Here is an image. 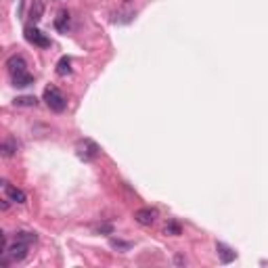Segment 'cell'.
<instances>
[{
    "mask_svg": "<svg viewBox=\"0 0 268 268\" xmlns=\"http://www.w3.org/2000/svg\"><path fill=\"white\" fill-rule=\"evenodd\" d=\"M174 264L176 266H182V264H187V260H184V256H180V253H176V256H174Z\"/></svg>",
    "mask_w": 268,
    "mask_h": 268,
    "instance_id": "20",
    "label": "cell"
},
{
    "mask_svg": "<svg viewBox=\"0 0 268 268\" xmlns=\"http://www.w3.org/2000/svg\"><path fill=\"white\" fill-rule=\"evenodd\" d=\"M109 245L113 247V250L122 252V253H126V252H130V250H132V243H130V241H122V239H116V237H111V239H109Z\"/></svg>",
    "mask_w": 268,
    "mask_h": 268,
    "instance_id": "13",
    "label": "cell"
},
{
    "mask_svg": "<svg viewBox=\"0 0 268 268\" xmlns=\"http://www.w3.org/2000/svg\"><path fill=\"white\" fill-rule=\"evenodd\" d=\"M164 233L170 235V237H178V235H182V228H180V224H178V222H168V224H165V228H164Z\"/></svg>",
    "mask_w": 268,
    "mask_h": 268,
    "instance_id": "16",
    "label": "cell"
},
{
    "mask_svg": "<svg viewBox=\"0 0 268 268\" xmlns=\"http://www.w3.org/2000/svg\"><path fill=\"white\" fill-rule=\"evenodd\" d=\"M4 193H6V197H9L13 203H19V206H23V203L28 201V195H25L21 189L13 187V184H9L6 180H4Z\"/></svg>",
    "mask_w": 268,
    "mask_h": 268,
    "instance_id": "7",
    "label": "cell"
},
{
    "mask_svg": "<svg viewBox=\"0 0 268 268\" xmlns=\"http://www.w3.org/2000/svg\"><path fill=\"white\" fill-rule=\"evenodd\" d=\"M44 103H46L48 109L55 111V113H63L67 107L65 97H63V92L57 86H46V90H44Z\"/></svg>",
    "mask_w": 268,
    "mask_h": 268,
    "instance_id": "1",
    "label": "cell"
},
{
    "mask_svg": "<svg viewBox=\"0 0 268 268\" xmlns=\"http://www.w3.org/2000/svg\"><path fill=\"white\" fill-rule=\"evenodd\" d=\"M97 233H103V235H113V224H109V222H103V224H99L97 228H94Z\"/></svg>",
    "mask_w": 268,
    "mask_h": 268,
    "instance_id": "18",
    "label": "cell"
},
{
    "mask_svg": "<svg viewBox=\"0 0 268 268\" xmlns=\"http://www.w3.org/2000/svg\"><path fill=\"white\" fill-rule=\"evenodd\" d=\"M25 40L30 44H34V46H40V48L50 46V40L46 38V34H42L38 28H34V25H28V28H25Z\"/></svg>",
    "mask_w": 268,
    "mask_h": 268,
    "instance_id": "3",
    "label": "cell"
},
{
    "mask_svg": "<svg viewBox=\"0 0 268 268\" xmlns=\"http://www.w3.org/2000/svg\"><path fill=\"white\" fill-rule=\"evenodd\" d=\"M116 17H122V19H118V21H130V17H134V13H119V15H116Z\"/></svg>",
    "mask_w": 268,
    "mask_h": 268,
    "instance_id": "19",
    "label": "cell"
},
{
    "mask_svg": "<svg viewBox=\"0 0 268 268\" xmlns=\"http://www.w3.org/2000/svg\"><path fill=\"white\" fill-rule=\"evenodd\" d=\"M13 86L15 88H28L34 84V75H31L30 72H25V74H17V75H13Z\"/></svg>",
    "mask_w": 268,
    "mask_h": 268,
    "instance_id": "10",
    "label": "cell"
},
{
    "mask_svg": "<svg viewBox=\"0 0 268 268\" xmlns=\"http://www.w3.org/2000/svg\"><path fill=\"white\" fill-rule=\"evenodd\" d=\"M17 140L15 138H4L2 140V147H0V153H2V157H13V155H15V153H17Z\"/></svg>",
    "mask_w": 268,
    "mask_h": 268,
    "instance_id": "11",
    "label": "cell"
},
{
    "mask_svg": "<svg viewBox=\"0 0 268 268\" xmlns=\"http://www.w3.org/2000/svg\"><path fill=\"white\" fill-rule=\"evenodd\" d=\"M134 220L138 222V224H143V226H151L153 222L157 220V212L155 209H151V208H140L134 212Z\"/></svg>",
    "mask_w": 268,
    "mask_h": 268,
    "instance_id": "6",
    "label": "cell"
},
{
    "mask_svg": "<svg viewBox=\"0 0 268 268\" xmlns=\"http://www.w3.org/2000/svg\"><path fill=\"white\" fill-rule=\"evenodd\" d=\"M75 151H78V157L80 159H84V162H90V159H94L99 155V147L94 140L90 138H84V140H80L78 145H75Z\"/></svg>",
    "mask_w": 268,
    "mask_h": 268,
    "instance_id": "2",
    "label": "cell"
},
{
    "mask_svg": "<svg viewBox=\"0 0 268 268\" xmlns=\"http://www.w3.org/2000/svg\"><path fill=\"white\" fill-rule=\"evenodd\" d=\"M28 243H23V241H15V243H11L6 247V256H9L11 262H23L25 258H28Z\"/></svg>",
    "mask_w": 268,
    "mask_h": 268,
    "instance_id": "4",
    "label": "cell"
},
{
    "mask_svg": "<svg viewBox=\"0 0 268 268\" xmlns=\"http://www.w3.org/2000/svg\"><path fill=\"white\" fill-rule=\"evenodd\" d=\"M44 15V0H31L30 4V19L31 23H38Z\"/></svg>",
    "mask_w": 268,
    "mask_h": 268,
    "instance_id": "9",
    "label": "cell"
},
{
    "mask_svg": "<svg viewBox=\"0 0 268 268\" xmlns=\"http://www.w3.org/2000/svg\"><path fill=\"white\" fill-rule=\"evenodd\" d=\"M36 235L34 233H25V231H21V233H15V241H23V243H36Z\"/></svg>",
    "mask_w": 268,
    "mask_h": 268,
    "instance_id": "17",
    "label": "cell"
},
{
    "mask_svg": "<svg viewBox=\"0 0 268 268\" xmlns=\"http://www.w3.org/2000/svg\"><path fill=\"white\" fill-rule=\"evenodd\" d=\"M6 72L11 74V78L17 74H25L28 72V63H25V59L21 55H13L6 59Z\"/></svg>",
    "mask_w": 268,
    "mask_h": 268,
    "instance_id": "5",
    "label": "cell"
},
{
    "mask_svg": "<svg viewBox=\"0 0 268 268\" xmlns=\"http://www.w3.org/2000/svg\"><path fill=\"white\" fill-rule=\"evenodd\" d=\"M216 252H218V256H220V262L222 264H231L235 258H237V253H235L231 247L224 245V243H216Z\"/></svg>",
    "mask_w": 268,
    "mask_h": 268,
    "instance_id": "8",
    "label": "cell"
},
{
    "mask_svg": "<svg viewBox=\"0 0 268 268\" xmlns=\"http://www.w3.org/2000/svg\"><path fill=\"white\" fill-rule=\"evenodd\" d=\"M69 74H72V59H69V57H61L59 63H57V75L65 78Z\"/></svg>",
    "mask_w": 268,
    "mask_h": 268,
    "instance_id": "12",
    "label": "cell"
},
{
    "mask_svg": "<svg viewBox=\"0 0 268 268\" xmlns=\"http://www.w3.org/2000/svg\"><path fill=\"white\" fill-rule=\"evenodd\" d=\"M55 28L59 30V31H67V28H69V13H59V17L55 19Z\"/></svg>",
    "mask_w": 268,
    "mask_h": 268,
    "instance_id": "14",
    "label": "cell"
},
{
    "mask_svg": "<svg viewBox=\"0 0 268 268\" xmlns=\"http://www.w3.org/2000/svg\"><path fill=\"white\" fill-rule=\"evenodd\" d=\"M15 107H36L38 105V99L36 97H17L13 101Z\"/></svg>",
    "mask_w": 268,
    "mask_h": 268,
    "instance_id": "15",
    "label": "cell"
}]
</instances>
